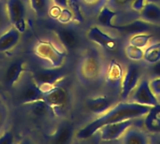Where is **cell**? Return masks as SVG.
<instances>
[{"label":"cell","mask_w":160,"mask_h":144,"mask_svg":"<svg viewBox=\"0 0 160 144\" xmlns=\"http://www.w3.org/2000/svg\"><path fill=\"white\" fill-rule=\"evenodd\" d=\"M153 37L152 34H148V33H141V34H136L130 37L129 38V44L134 45L136 47L139 48H146L149 45V42L151 40V38Z\"/></svg>","instance_id":"4316f807"},{"label":"cell","mask_w":160,"mask_h":144,"mask_svg":"<svg viewBox=\"0 0 160 144\" xmlns=\"http://www.w3.org/2000/svg\"><path fill=\"white\" fill-rule=\"evenodd\" d=\"M146 2H147V0H132V2L130 4V9L140 13V11L142 9V7H144Z\"/></svg>","instance_id":"1f68e13d"},{"label":"cell","mask_w":160,"mask_h":144,"mask_svg":"<svg viewBox=\"0 0 160 144\" xmlns=\"http://www.w3.org/2000/svg\"><path fill=\"white\" fill-rule=\"evenodd\" d=\"M52 2L60 8H68V0H52Z\"/></svg>","instance_id":"e575fe53"},{"label":"cell","mask_w":160,"mask_h":144,"mask_svg":"<svg viewBox=\"0 0 160 144\" xmlns=\"http://www.w3.org/2000/svg\"><path fill=\"white\" fill-rule=\"evenodd\" d=\"M158 100H159V102H160V96L159 97H158Z\"/></svg>","instance_id":"d590c367"},{"label":"cell","mask_w":160,"mask_h":144,"mask_svg":"<svg viewBox=\"0 0 160 144\" xmlns=\"http://www.w3.org/2000/svg\"><path fill=\"white\" fill-rule=\"evenodd\" d=\"M18 84L16 98L20 104L27 105L29 103L43 99L44 90H42L36 83L32 75L26 78L22 77Z\"/></svg>","instance_id":"277c9868"},{"label":"cell","mask_w":160,"mask_h":144,"mask_svg":"<svg viewBox=\"0 0 160 144\" xmlns=\"http://www.w3.org/2000/svg\"><path fill=\"white\" fill-rule=\"evenodd\" d=\"M143 60L149 65L160 61V41L154 42L145 48Z\"/></svg>","instance_id":"d4e9b609"},{"label":"cell","mask_w":160,"mask_h":144,"mask_svg":"<svg viewBox=\"0 0 160 144\" xmlns=\"http://www.w3.org/2000/svg\"><path fill=\"white\" fill-rule=\"evenodd\" d=\"M128 101L149 107H154L159 103V100L153 93L147 79H142L140 81L138 86L128 98Z\"/></svg>","instance_id":"ba28073f"},{"label":"cell","mask_w":160,"mask_h":144,"mask_svg":"<svg viewBox=\"0 0 160 144\" xmlns=\"http://www.w3.org/2000/svg\"><path fill=\"white\" fill-rule=\"evenodd\" d=\"M105 67L101 55L96 50H90L80 61L78 73L80 79L87 84L99 82L105 76Z\"/></svg>","instance_id":"7a4b0ae2"},{"label":"cell","mask_w":160,"mask_h":144,"mask_svg":"<svg viewBox=\"0 0 160 144\" xmlns=\"http://www.w3.org/2000/svg\"><path fill=\"white\" fill-rule=\"evenodd\" d=\"M87 38L101 47L106 52H113L118 48V42L115 37L102 31L98 26H92L86 34Z\"/></svg>","instance_id":"7c38bea8"},{"label":"cell","mask_w":160,"mask_h":144,"mask_svg":"<svg viewBox=\"0 0 160 144\" xmlns=\"http://www.w3.org/2000/svg\"><path fill=\"white\" fill-rule=\"evenodd\" d=\"M73 127L68 123H64L60 125L55 130L52 142L56 144L69 143L73 138Z\"/></svg>","instance_id":"44dd1931"},{"label":"cell","mask_w":160,"mask_h":144,"mask_svg":"<svg viewBox=\"0 0 160 144\" xmlns=\"http://www.w3.org/2000/svg\"><path fill=\"white\" fill-rule=\"evenodd\" d=\"M119 141L125 144H146L149 142V136L144 131L132 126L127 129Z\"/></svg>","instance_id":"ac0fdd59"},{"label":"cell","mask_w":160,"mask_h":144,"mask_svg":"<svg viewBox=\"0 0 160 144\" xmlns=\"http://www.w3.org/2000/svg\"><path fill=\"white\" fill-rule=\"evenodd\" d=\"M32 77L36 83L42 89L46 90L55 84H57L67 75L65 67H51V68H38L34 71Z\"/></svg>","instance_id":"8992f818"},{"label":"cell","mask_w":160,"mask_h":144,"mask_svg":"<svg viewBox=\"0 0 160 144\" xmlns=\"http://www.w3.org/2000/svg\"><path fill=\"white\" fill-rule=\"evenodd\" d=\"M14 142V135L8 131L0 136V144H11Z\"/></svg>","instance_id":"d6a6232c"},{"label":"cell","mask_w":160,"mask_h":144,"mask_svg":"<svg viewBox=\"0 0 160 144\" xmlns=\"http://www.w3.org/2000/svg\"><path fill=\"white\" fill-rule=\"evenodd\" d=\"M125 54L128 57V59H129L130 61L139 62V61L143 60L144 50L142 48H139L128 43L125 47Z\"/></svg>","instance_id":"484cf974"},{"label":"cell","mask_w":160,"mask_h":144,"mask_svg":"<svg viewBox=\"0 0 160 144\" xmlns=\"http://www.w3.org/2000/svg\"><path fill=\"white\" fill-rule=\"evenodd\" d=\"M26 106L29 107L31 113L37 117L46 118L50 116H55L53 113V111L44 99H40V100L29 103Z\"/></svg>","instance_id":"cb8c5ba5"},{"label":"cell","mask_w":160,"mask_h":144,"mask_svg":"<svg viewBox=\"0 0 160 144\" xmlns=\"http://www.w3.org/2000/svg\"><path fill=\"white\" fill-rule=\"evenodd\" d=\"M115 104L116 99L114 97H110L108 96H98L87 99L86 108L90 112L99 116L108 112Z\"/></svg>","instance_id":"9a60e30c"},{"label":"cell","mask_w":160,"mask_h":144,"mask_svg":"<svg viewBox=\"0 0 160 144\" xmlns=\"http://www.w3.org/2000/svg\"><path fill=\"white\" fill-rule=\"evenodd\" d=\"M11 26L8 7H7V0H0V34L8 29Z\"/></svg>","instance_id":"83f0119b"},{"label":"cell","mask_w":160,"mask_h":144,"mask_svg":"<svg viewBox=\"0 0 160 144\" xmlns=\"http://www.w3.org/2000/svg\"><path fill=\"white\" fill-rule=\"evenodd\" d=\"M124 69L116 60H111L105 72V82L109 89L116 92L120 97L122 82L124 78Z\"/></svg>","instance_id":"30bf717a"},{"label":"cell","mask_w":160,"mask_h":144,"mask_svg":"<svg viewBox=\"0 0 160 144\" xmlns=\"http://www.w3.org/2000/svg\"><path fill=\"white\" fill-rule=\"evenodd\" d=\"M150 73L154 78L160 77V61L153 65H150Z\"/></svg>","instance_id":"836d02e7"},{"label":"cell","mask_w":160,"mask_h":144,"mask_svg":"<svg viewBox=\"0 0 160 144\" xmlns=\"http://www.w3.org/2000/svg\"><path fill=\"white\" fill-rule=\"evenodd\" d=\"M134 125V119H128L121 122L108 124L103 126L99 130V135L101 141L104 142H112L118 141L121 139L123 134L127 131V129Z\"/></svg>","instance_id":"8fae6325"},{"label":"cell","mask_w":160,"mask_h":144,"mask_svg":"<svg viewBox=\"0 0 160 144\" xmlns=\"http://www.w3.org/2000/svg\"><path fill=\"white\" fill-rule=\"evenodd\" d=\"M54 34L61 45L68 51H74L80 45L79 33L70 26H58L54 29Z\"/></svg>","instance_id":"4fadbf2b"},{"label":"cell","mask_w":160,"mask_h":144,"mask_svg":"<svg viewBox=\"0 0 160 144\" xmlns=\"http://www.w3.org/2000/svg\"><path fill=\"white\" fill-rule=\"evenodd\" d=\"M117 15H118V11L111 7L108 4H106L105 6L102 7V8L98 14L97 17L98 23L103 27L112 29L113 25V20L117 17Z\"/></svg>","instance_id":"7402d4cb"},{"label":"cell","mask_w":160,"mask_h":144,"mask_svg":"<svg viewBox=\"0 0 160 144\" xmlns=\"http://www.w3.org/2000/svg\"><path fill=\"white\" fill-rule=\"evenodd\" d=\"M24 63L22 60H16L11 62L4 74V83L7 87H14L20 82L21 78L23 76Z\"/></svg>","instance_id":"2e32d148"},{"label":"cell","mask_w":160,"mask_h":144,"mask_svg":"<svg viewBox=\"0 0 160 144\" xmlns=\"http://www.w3.org/2000/svg\"><path fill=\"white\" fill-rule=\"evenodd\" d=\"M150 87L153 91V93L157 96H160V77H155L151 81H149Z\"/></svg>","instance_id":"4dcf8cb0"},{"label":"cell","mask_w":160,"mask_h":144,"mask_svg":"<svg viewBox=\"0 0 160 144\" xmlns=\"http://www.w3.org/2000/svg\"><path fill=\"white\" fill-rule=\"evenodd\" d=\"M7 7L11 26L22 34L26 30V18L30 7L29 0H7Z\"/></svg>","instance_id":"5b68a950"},{"label":"cell","mask_w":160,"mask_h":144,"mask_svg":"<svg viewBox=\"0 0 160 144\" xmlns=\"http://www.w3.org/2000/svg\"><path fill=\"white\" fill-rule=\"evenodd\" d=\"M36 52L42 59L47 60L52 67H62L66 54L54 45L47 41H40L36 47Z\"/></svg>","instance_id":"9c48e42d"},{"label":"cell","mask_w":160,"mask_h":144,"mask_svg":"<svg viewBox=\"0 0 160 144\" xmlns=\"http://www.w3.org/2000/svg\"><path fill=\"white\" fill-rule=\"evenodd\" d=\"M151 107L137 104L130 101H121L112 106L108 112L99 115L97 119L91 121L86 126L77 131L75 137L78 140H88L95 136L98 130L108 124L121 122L128 119H140L144 117Z\"/></svg>","instance_id":"6da1fadb"},{"label":"cell","mask_w":160,"mask_h":144,"mask_svg":"<svg viewBox=\"0 0 160 144\" xmlns=\"http://www.w3.org/2000/svg\"><path fill=\"white\" fill-rule=\"evenodd\" d=\"M142 69L140 65L136 63L129 64L124 73V78L122 82V87L120 92V99L128 100L131 93L138 86L140 81L142 80Z\"/></svg>","instance_id":"52a82bcc"},{"label":"cell","mask_w":160,"mask_h":144,"mask_svg":"<svg viewBox=\"0 0 160 144\" xmlns=\"http://www.w3.org/2000/svg\"><path fill=\"white\" fill-rule=\"evenodd\" d=\"M140 17L147 22L158 24L160 23V6L155 2L147 0L144 7L140 11Z\"/></svg>","instance_id":"ffe728a7"},{"label":"cell","mask_w":160,"mask_h":144,"mask_svg":"<svg viewBox=\"0 0 160 144\" xmlns=\"http://www.w3.org/2000/svg\"><path fill=\"white\" fill-rule=\"evenodd\" d=\"M43 99L52 108L55 116H63L67 112L70 102L68 90L57 84L44 90Z\"/></svg>","instance_id":"3957f363"},{"label":"cell","mask_w":160,"mask_h":144,"mask_svg":"<svg viewBox=\"0 0 160 144\" xmlns=\"http://www.w3.org/2000/svg\"><path fill=\"white\" fill-rule=\"evenodd\" d=\"M22 33L13 26L0 34V52H8L20 42Z\"/></svg>","instance_id":"e0dca14e"},{"label":"cell","mask_w":160,"mask_h":144,"mask_svg":"<svg viewBox=\"0 0 160 144\" xmlns=\"http://www.w3.org/2000/svg\"><path fill=\"white\" fill-rule=\"evenodd\" d=\"M143 125L145 129L153 134L160 133V102L151 107L148 113L144 116Z\"/></svg>","instance_id":"d6986e66"},{"label":"cell","mask_w":160,"mask_h":144,"mask_svg":"<svg viewBox=\"0 0 160 144\" xmlns=\"http://www.w3.org/2000/svg\"><path fill=\"white\" fill-rule=\"evenodd\" d=\"M81 3L83 4L91 14L98 15L102 7L108 3V0H81Z\"/></svg>","instance_id":"f1b7e54d"},{"label":"cell","mask_w":160,"mask_h":144,"mask_svg":"<svg viewBox=\"0 0 160 144\" xmlns=\"http://www.w3.org/2000/svg\"><path fill=\"white\" fill-rule=\"evenodd\" d=\"M132 0H108V5L115 10L130 8Z\"/></svg>","instance_id":"f546056e"},{"label":"cell","mask_w":160,"mask_h":144,"mask_svg":"<svg viewBox=\"0 0 160 144\" xmlns=\"http://www.w3.org/2000/svg\"><path fill=\"white\" fill-rule=\"evenodd\" d=\"M30 8L38 18H46L50 15L52 7V0H29Z\"/></svg>","instance_id":"603a6c76"},{"label":"cell","mask_w":160,"mask_h":144,"mask_svg":"<svg viewBox=\"0 0 160 144\" xmlns=\"http://www.w3.org/2000/svg\"><path fill=\"white\" fill-rule=\"evenodd\" d=\"M153 24L150 22H147L142 19L134 20L128 23H122V24H113L112 29L116 30L122 35L125 36H133L136 34L141 33H147L152 29Z\"/></svg>","instance_id":"5bb4252c"}]
</instances>
